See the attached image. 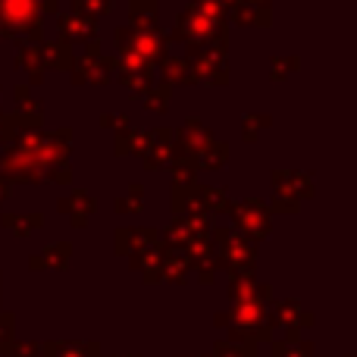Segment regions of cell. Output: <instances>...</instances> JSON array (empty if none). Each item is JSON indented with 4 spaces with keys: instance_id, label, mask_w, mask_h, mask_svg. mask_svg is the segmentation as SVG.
Instances as JSON below:
<instances>
[{
    "instance_id": "obj_1",
    "label": "cell",
    "mask_w": 357,
    "mask_h": 357,
    "mask_svg": "<svg viewBox=\"0 0 357 357\" xmlns=\"http://www.w3.org/2000/svg\"><path fill=\"white\" fill-rule=\"evenodd\" d=\"M3 16L10 22H29V19H35V10H29L25 0H3Z\"/></svg>"
}]
</instances>
